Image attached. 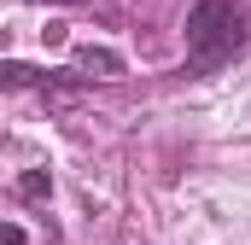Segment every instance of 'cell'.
I'll use <instances>...</instances> for the list:
<instances>
[{
    "label": "cell",
    "instance_id": "6da1fadb",
    "mask_svg": "<svg viewBox=\"0 0 251 245\" xmlns=\"http://www.w3.org/2000/svg\"><path fill=\"white\" fill-rule=\"evenodd\" d=\"M240 47H246V18H240L234 0H199L187 12V59L199 70H216Z\"/></svg>",
    "mask_w": 251,
    "mask_h": 245
},
{
    "label": "cell",
    "instance_id": "7a4b0ae2",
    "mask_svg": "<svg viewBox=\"0 0 251 245\" xmlns=\"http://www.w3.org/2000/svg\"><path fill=\"white\" fill-rule=\"evenodd\" d=\"M82 70H105V76H117L123 59H117V53H105V47H82Z\"/></svg>",
    "mask_w": 251,
    "mask_h": 245
},
{
    "label": "cell",
    "instance_id": "3957f363",
    "mask_svg": "<svg viewBox=\"0 0 251 245\" xmlns=\"http://www.w3.org/2000/svg\"><path fill=\"white\" fill-rule=\"evenodd\" d=\"M18 193H24V198H47V193H53V181H47L41 170H29V175L18 181Z\"/></svg>",
    "mask_w": 251,
    "mask_h": 245
}]
</instances>
